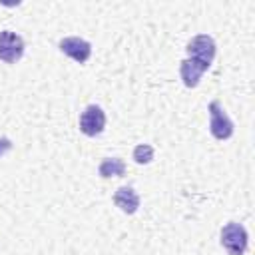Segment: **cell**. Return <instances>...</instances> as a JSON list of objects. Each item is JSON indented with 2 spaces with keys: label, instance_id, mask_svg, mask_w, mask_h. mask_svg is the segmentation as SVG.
I'll use <instances>...</instances> for the list:
<instances>
[{
  "label": "cell",
  "instance_id": "8",
  "mask_svg": "<svg viewBox=\"0 0 255 255\" xmlns=\"http://www.w3.org/2000/svg\"><path fill=\"white\" fill-rule=\"evenodd\" d=\"M114 203H116V207H118L120 211L131 215V213H135V211L139 209V195L135 193L133 187L124 185V187H120V189L114 193Z\"/></svg>",
  "mask_w": 255,
  "mask_h": 255
},
{
  "label": "cell",
  "instance_id": "4",
  "mask_svg": "<svg viewBox=\"0 0 255 255\" xmlns=\"http://www.w3.org/2000/svg\"><path fill=\"white\" fill-rule=\"evenodd\" d=\"M26 44L24 38L12 30H2L0 32V62L4 64H16L24 56Z\"/></svg>",
  "mask_w": 255,
  "mask_h": 255
},
{
  "label": "cell",
  "instance_id": "10",
  "mask_svg": "<svg viewBox=\"0 0 255 255\" xmlns=\"http://www.w3.org/2000/svg\"><path fill=\"white\" fill-rule=\"evenodd\" d=\"M153 147L149 143H139L133 147V161L139 163V165H145V163H151L153 159Z\"/></svg>",
  "mask_w": 255,
  "mask_h": 255
},
{
  "label": "cell",
  "instance_id": "6",
  "mask_svg": "<svg viewBox=\"0 0 255 255\" xmlns=\"http://www.w3.org/2000/svg\"><path fill=\"white\" fill-rule=\"evenodd\" d=\"M58 48H60L62 54H66L68 58H72L78 64H86L90 60V56H92V44L88 40L80 38V36H66V38H62Z\"/></svg>",
  "mask_w": 255,
  "mask_h": 255
},
{
  "label": "cell",
  "instance_id": "2",
  "mask_svg": "<svg viewBox=\"0 0 255 255\" xmlns=\"http://www.w3.org/2000/svg\"><path fill=\"white\" fill-rule=\"evenodd\" d=\"M207 112H209V133L219 141L229 139L235 131V126H233L231 118L227 116V112L223 110V106L217 100H213L207 106Z\"/></svg>",
  "mask_w": 255,
  "mask_h": 255
},
{
  "label": "cell",
  "instance_id": "9",
  "mask_svg": "<svg viewBox=\"0 0 255 255\" xmlns=\"http://www.w3.org/2000/svg\"><path fill=\"white\" fill-rule=\"evenodd\" d=\"M98 173L104 179H108V177H122L126 173V163L120 157H106V159H102V163L98 167Z\"/></svg>",
  "mask_w": 255,
  "mask_h": 255
},
{
  "label": "cell",
  "instance_id": "7",
  "mask_svg": "<svg viewBox=\"0 0 255 255\" xmlns=\"http://www.w3.org/2000/svg\"><path fill=\"white\" fill-rule=\"evenodd\" d=\"M209 70L207 64L203 62H197L193 58H185L181 60L179 64V76H181V82L185 88H195L199 82H201V76Z\"/></svg>",
  "mask_w": 255,
  "mask_h": 255
},
{
  "label": "cell",
  "instance_id": "3",
  "mask_svg": "<svg viewBox=\"0 0 255 255\" xmlns=\"http://www.w3.org/2000/svg\"><path fill=\"white\" fill-rule=\"evenodd\" d=\"M185 52H187V58H193L197 62L211 66L215 60V54H217V46L209 34H197L187 42Z\"/></svg>",
  "mask_w": 255,
  "mask_h": 255
},
{
  "label": "cell",
  "instance_id": "1",
  "mask_svg": "<svg viewBox=\"0 0 255 255\" xmlns=\"http://www.w3.org/2000/svg\"><path fill=\"white\" fill-rule=\"evenodd\" d=\"M221 245L229 255H243L249 247L247 229L237 221L225 223L221 229Z\"/></svg>",
  "mask_w": 255,
  "mask_h": 255
},
{
  "label": "cell",
  "instance_id": "11",
  "mask_svg": "<svg viewBox=\"0 0 255 255\" xmlns=\"http://www.w3.org/2000/svg\"><path fill=\"white\" fill-rule=\"evenodd\" d=\"M10 149H12V141L8 137H0V157L6 155Z\"/></svg>",
  "mask_w": 255,
  "mask_h": 255
},
{
  "label": "cell",
  "instance_id": "5",
  "mask_svg": "<svg viewBox=\"0 0 255 255\" xmlns=\"http://www.w3.org/2000/svg\"><path fill=\"white\" fill-rule=\"evenodd\" d=\"M104 128H106V112L96 104L86 106V110L80 116V131L88 137H96L104 131Z\"/></svg>",
  "mask_w": 255,
  "mask_h": 255
}]
</instances>
